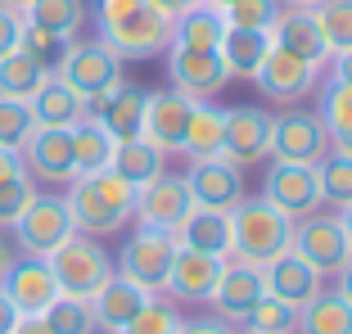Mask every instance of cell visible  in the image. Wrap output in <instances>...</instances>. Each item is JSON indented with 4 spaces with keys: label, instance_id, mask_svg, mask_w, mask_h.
<instances>
[{
    "label": "cell",
    "instance_id": "cell-43",
    "mask_svg": "<svg viewBox=\"0 0 352 334\" xmlns=\"http://www.w3.org/2000/svg\"><path fill=\"white\" fill-rule=\"evenodd\" d=\"M32 199H36V181L32 177H14V181H0V230H10L14 221L23 217Z\"/></svg>",
    "mask_w": 352,
    "mask_h": 334
},
{
    "label": "cell",
    "instance_id": "cell-10",
    "mask_svg": "<svg viewBox=\"0 0 352 334\" xmlns=\"http://www.w3.org/2000/svg\"><path fill=\"white\" fill-rule=\"evenodd\" d=\"M167 82L172 91H181L186 100L204 104V100H217L221 86L230 82L226 63L217 50H190V45H167Z\"/></svg>",
    "mask_w": 352,
    "mask_h": 334
},
{
    "label": "cell",
    "instance_id": "cell-54",
    "mask_svg": "<svg viewBox=\"0 0 352 334\" xmlns=\"http://www.w3.org/2000/svg\"><path fill=\"white\" fill-rule=\"evenodd\" d=\"M321 0H280V10H316Z\"/></svg>",
    "mask_w": 352,
    "mask_h": 334
},
{
    "label": "cell",
    "instance_id": "cell-31",
    "mask_svg": "<svg viewBox=\"0 0 352 334\" xmlns=\"http://www.w3.org/2000/svg\"><path fill=\"white\" fill-rule=\"evenodd\" d=\"M267 50H271V32H249V27H226V36H221V45H217L226 73L244 77V82H253V73H258V63L267 59Z\"/></svg>",
    "mask_w": 352,
    "mask_h": 334
},
{
    "label": "cell",
    "instance_id": "cell-57",
    "mask_svg": "<svg viewBox=\"0 0 352 334\" xmlns=\"http://www.w3.org/2000/svg\"><path fill=\"white\" fill-rule=\"evenodd\" d=\"M204 5H212V10H226L230 0H204Z\"/></svg>",
    "mask_w": 352,
    "mask_h": 334
},
{
    "label": "cell",
    "instance_id": "cell-12",
    "mask_svg": "<svg viewBox=\"0 0 352 334\" xmlns=\"http://www.w3.org/2000/svg\"><path fill=\"white\" fill-rule=\"evenodd\" d=\"M190 212H195V194H190L186 177L163 172V177H154L149 186L135 190V212H131V217L140 221V226H149V230H167V235H176V230L186 226Z\"/></svg>",
    "mask_w": 352,
    "mask_h": 334
},
{
    "label": "cell",
    "instance_id": "cell-27",
    "mask_svg": "<svg viewBox=\"0 0 352 334\" xmlns=\"http://www.w3.org/2000/svg\"><path fill=\"white\" fill-rule=\"evenodd\" d=\"M109 172H118V177H122L131 190H140V186H149L154 177H163V172H167V154H163L158 145H149L145 136L118 140V149H113V163H109Z\"/></svg>",
    "mask_w": 352,
    "mask_h": 334
},
{
    "label": "cell",
    "instance_id": "cell-53",
    "mask_svg": "<svg viewBox=\"0 0 352 334\" xmlns=\"http://www.w3.org/2000/svg\"><path fill=\"white\" fill-rule=\"evenodd\" d=\"M339 293H343V298L352 303V262H348V267L339 271Z\"/></svg>",
    "mask_w": 352,
    "mask_h": 334
},
{
    "label": "cell",
    "instance_id": "cell-41",
    "mask_svg": "<svg viewBox=\"0 0 352 334\" xmlns=\"http://www.w3.org/2000/svg\"><path fill=\"white\" fill-rule=\"evenodd\" d=\"M181 321H186V316L176 312L172 303H163V298H149V303L140 307V312H135L118 334H176V330H181Z\"/></svg>",
    "mask_w": 352,
    "mask_h": 334
},
{
    "label": "cell",
    "instance_id": "cell-19",
    "mask_svg": "<svg viewBox=\"0 0 352 334\" xmlns=\"http://www.w3.org/2000/svg\"><path fill=\"white\" fill-rule=\"evenodd\" d=\"M195 100H186L181 91H149L145 100V122H140V136L149 145H158L163 154H181V140H186V122Z\"/></svg>",
    "mask_w": 352,
    "mask_h": 334
},
{
    "label": "cell",
    "instance_id": "cell-8",
    "mask_svg": "<svg viewBox=\"0 0 352 334\" xmlns=\"http://www.w3.org/2000/svg\"><path fill=\"white\" fill-rule=\"evenodd\" d=\"M289 249L298 253L307 267H316L321 276H339L352 262V244H348V230H343L339 212H334V217L316 212V217L294 221V244Z\"/></svg>",
    "mask_w": 352,
    "mask_h": 334
},
{
    "label": "cell",
    "instance_id": "cell-34",
    "mask_svg": "<svg viewBox=\"0 0 352 334\" xmlns=\"http://www.w3.org/2000/svg\"><path fill=\"white\" fill-rule=\"evenodd\" d=\"M113 149H118V136L109 131L104 122H95L91 113L73 126V158H77V177L82 172H104L113 163Z\"/></svg>",
    "mask_w": 352,
    "mask_h": 334
},
{
    "label": "cell",
    "instance_id": "cell-14",
    "mask_svg": "<svg viewBox=\"0 0 352 334\" xmlns=\"http://www.w3.org/2000/svg\"><path fill=\"white\" fill-rule=\"evenodd\" d=\"M330 154V131L316 113H285L276 118L271 126V158L276 163H302V167H316L321 158Z\"/></svg>",
    "mask_w": 352,
    "mask_h": 334
},
{
    "label": "cell",
    "instance_id": "cell-42",
    "mask_svg": "<svg viewBox=\"0 0 352 334\" xmlns=\"http://www.w3.org/2000/svg\"><path fill=\"white\" fill-rule=\"evenodd\" d=\"M32 131H36L32 109L23 104V100H0V145L5 149H23Z\"/></svg>",
    "mask_w": 352,
    "mask_h": 334
},
{
    "label": "cell",
    "instance_id": "cell-22",
    "mask_svg": "<svg viewBox=\"0 0 352 334\" xmlns=\"http://www.w3.org/2000/svg\"><path fill=\"white\" fill-rule=\"evenodd\" d=\"M145 100H149V91H140L135 82H118L109 95L91 100L86 113L95 122H104L118 140H131V136H140V122H145Z\"/></svg>",
    "mask_w": 352,
    "mask_h": 334
},
{
    "label": "cell",
    "instance_id": "cell-4",
    "mask_svg": "<svg viewBox=\"0 0 352 334\" xmlns=\"http://www.w3.org/2000/svg\"><path fill=\"white\" fill-rule=\"evenodd\" d=\"M50 73L59 77L63 86H73L86 104H91V100L109 95L118 82H122V59H118L104 41H68L59 50V59H54Z\"/></svg>",
    "mask_w": 352,
    "mask_h": 334
},
{
    "label": "cell",
    "instance_id": "cell-16",
    "mask_svg": "<svg viewBox=\"0 0 352 334\" xmlns=\"http://www.w3.org/2000/svg\"><path fill=\"white\" fill-rule=\"evenodd\" d=\"M267 293V276H262V267H249V262L239 258H226V267H221V280L217 289H212V316H221V321H230L235 330H244V321H249V312L258 307V298Z\"/></svg>",
    "mask_w": 352,
    "mask_h": 334
},
{
    "label": "cell",
    "instance_id": "cell-30",
    "mask_svg": "<svg viewBox=\"0 0 352 334\" xmlns=\"http://www.w3.org/2000/svg\"><path fill=\"white\" fill-rule=\"evenodd\" d=\"M176 244L195 253H212V258H230V212L195 208L186 226L176 230Z\"/></svg>",
    "mask_w": 352,
    "mask_h": 334
},
{
    "label": "cell",
    "instance_id": "cell-11",
    "mask_svg": "<svg viewBox=\"0 0 352 334\" xmlns=\"http://www.w3.org/2000/svg\"><path fill=\"white\" fill-rule=\"evenodd\" d=\"M262 199L276 203L289 221L302 217H316L325 208V194H321V181H316V167H302V163H271L267 181H262Z\"/></svg>",
    "mask_w": 352,
    "mask_h": 334
},
{
    "label": "cell",
    "instance_id": "cell-17",
    "mask_svg": "<svg viewBox=\"0 0 352 334\" xmlns=\"http://www.w3.org/2000/svg\"><path fill=\"white\" fill-rule=\"evenodd\" d=\"M271 126L276 118L258 104H235L226 109V149L221 154L230 158L235 167H249V163H262L271 154Z\"/></svg>",
    "mask_w": 352,
    "mask_h": 334
},
{
    "label": "cell",
    "instance_id": "cell-28",
    "mask_svg": "<svg viewBox=\"0 0 352 334\" xmlns=\"http://www.w3.org/2000/svg\"><path fill=\"white\" fill-rule=\"evenodd\" d=\"M45 77H50V63L41 54H32L28 45H19L0 59V100H23L28 104L32 95L41 91Z\"/></svg>",
    "mask_w": 352,
    "mask_h": 334
},
{
    "label": "cell",
    "instance_id": "cell-23",
    "mask_svg": "<svg viewBox=\"0 0 352 334\" xmlns=\"http://www.w3.org/2000/svg\"><path fill=\"white\" fill-rule=\"evenodd\" d=\"M154 293L149 289H140V285H131L126 276H109V280L95 289V298H91V312H95V330H109V334H118L126 321H131L140 307L149 303Z\"/></svg>",
    "mask_w": 352,
    "mask_h": 334
},
{
    "label": "cell",
    "instance_id": "cell-33",
    "mask_svg": "<svg viewBox=\"0 0 352 334\" xmlns=\"http://www.w3.org/2000/svg\"><path fill=\"white\" fill-rule=\"evenodd\" d=\"M226 36V19L212 5H195V10L172 19V45H190V50H217Z\"/></svg>",
    "mask_w": 352,
    "mask_h": 334
},
{
    "label": "cell",
    "instance_id": "cell-1",
    "mask_svg": "<svg viewBox=\"0 0 352 334\" xmlns=\"http://www.w3.org/2000/svg\"><path fill=\"white\" fill-rule=\"evenodd\" d=\"M95 19V41H104L118 59H154L172 45V14L154 0H86Z\"/></svg>",
    "mask_w": 352,
    "mask_h": 334
},
{
    "label": "cell",
    "instance_id": "cell-3",
    "mask_svg": "<svg viewBox=\"0 0 352 334\" xmlns=\"http://www.w3.org/2000/svg\"><path fill=\"white\" fill-rule=\"evenodd\" d=\"M289 244H294V221L267 199H244L230 212V258L249 262V267H267Z\"/></svg>",
    "mask_w": 352,
    "mask_h": 334
},
{
    "label": "cell",
    "instance_id": "cell-37",
    "mask_svg": "<svg viewBox=\"0 0 352 334\" xmlns=\"http://www.w3.org/2000/svg\"><path fill=\"white\" fill-rule=\"evenodd\" d=\"M45 325L54 334H95V312L91 298H73V293H59L50 307H45Z\"/></svg>",
    "mask_w": 352,
    "mask_h": 334
},
{
    "label": "cell",
    "instance_id": "cell-35",
    "mask_svg": "<svg viewBox=\"0 0 352 334\" xmlns=\"http://www.w3.org/2000/svg\"><path fill=\"white\" fill-rule=\"evenodd\" d=\"M316 118L325 122L330 136L352 131V86L339 82V77H330V82L316 86Z\"/></svg>",
    "mask_w": 352,
    "mask_h": 334
},
{
    "label": "cell",
    "instance_id": "cell-15",
    "mask_svg": "<svg viewBox=\"0 0 352 334\" xmlns=\"http://www.w3.org/2000/svg\"><path fill=\"white\" fill-rule=\"evenodd\" d=\"M19 154H23V167H28L32 181H41V186H73V177H77L73 131H59V126H36Z\"/></svg>",
    "mask_w": 352,
    "mask_h": 334
},
{
    "label": "cell",
    "instance_id": "cell-49",
    "mask_svg": "<svg viewBox=\"0 0 352 334\" xmlns=\"http://www.w3.org/2000/svg\"><path fill=\"white\" fill-rule=\"evenodd\" d=\"M14 334H54V330L45 325V316H19V325H14Z\"/></svg>",
    "mask_w": 352,
    "mask_h": 334
},
{
    "label": "cell",
    "instance_id": "cell-18",
    "mask_svg": "<svg viewBox=\"0 0 352 334\" xmlns=\"http://www.w3.org/2000/svg\"><path fill=\"white\" fill-rule=\"evenodd\" d=\"M221 267H226V258L195 253V249H181V244H176V258H172L163 293L176 298V303H208L212 289H217V280H221Z\"/></svg>",
    "mask_w": 352,
    "mask_h": 334
},
{
    "label": "cell",
    "instance_id": "cell-52",
    "mask_svg": "<svg viewBox=\"0 0 352 334\" xmlns=\"http://www.w3.org/2000/svg\"><path fill=\"white\" fill-rule=\"evenodd\" d=\"M330 154L352 158V131H343V136H330Z\"/></svg>",
    "mask_w": 352,
    "mask_h": 334
},
{
    "label": "cell",
    "instance_id": "cell-7",
    "mask_svg": "<svg viewBox=\"0 0 352 334\" xmlns=\"http://www.w3.org/2000/svg\"><path fill=\"white\" fill-rule=\"evenodd\" d=\"M172 258H176V235L140 226L135 235H126L122 253H118V262H113V271H118V276H126L131 285H140V289L158 293V289L167 285Z\"/></svg>",
    "mask_w": 352,
    "mask_h": 334
},
{
    "label": "cell",
    "instance_id": "cell-46",
    "mask_svg": "<svg viewBox=\"0 0 352 334\" xmlns=\"http://www.w3.org/2000/svg\"><path fill=\"white\" fill-rule=\"evenodd\" d=\"M14 177H28L23 154H19V149H5V145H0V181H14Z\"/></svg>",
    "mask_w": 352,
    "mask_h": 334
},
{
    "label": "cell",
    "instance_id": "cell-39",
    "mask_svg": "<svg viewBox=\"0 0 352 334\" xmlns=\"http://www.w3.org/2000/svg\"><path fill=\"white\" fill-rule=\"evenodd\" d=\"M244 330L253 334H294L298 330V307L280 303V298H271V293H262L258 307L249 312V321H244Z\"/></svg>",
    "mask_w": 352,
    "mask_h": 334
},
{
    "label": "cell",
    "instance_id": "cell-38",
    "mask_svg": "<svg viewBox=\"0 0 352 334\" xmlns=\"http://www.w3.org/2000/svg\"><path fill=\"white\" fill-rule=\"evenodd\" d=\"M316 181H321V194H325V208H352V158L343 154H325L316 163Z\"/></svg>",
    "mask_w": 352,
    "mask_h": 334
},
{
    "label": "cell",
    "instance_id": "cell-56",
    "mask_svg": "<svg viewBox=\"0 0 352 334\" xmlns=\"http://www.w3.org/2000/svg\"><path fill=\"white\" fill-rule=\"evenodd\" d=\"M339 221H343V230H348V244H352V208H343V212H339Z\"/></svg>",
    "mask_w": 352,
    "mask_h": 334
},
{
    "label": "cell",
    "instance_id": "cell-45",
    "mask_svg": "<svg viewBox=\"0 0 352 334\" xmlns=\"http://www.w3.org/2000/svg\"><path fill=\"white\" fill-rule=\"evenodd\" d=\"M176 334H239V330L230 321H221V316H190V321H181Z\"/></svg>",
    "mask_w": 352,
    "mask_h": 334
},
{
    "label": "cell",
    "instance_id": "cell-36",
    "mask_svg": "<svg viewBox=\"0 0 352 334\" xmlns=\"http://www.w3.org/2000/svg\"><path fill=\"white\" fill-rule=\"evenodd\" d=\"M311 14H316V27H321L325 45H330V59L352 50V0H321Z\"/></svg>",
    "mask_w": 352,
    "mask_h": 334
},
{
    "label": "cell",
    "instance_id": "cell-47",
    "mask_svg": "<svg viewBox=\"0 0 352 334\" xmlns=\"http://www.w3.org/2000/svg\"><path fill=\"white\" fill-rule=\"evenodd\" d=\"M14 325H19V307L5 298V289H0V334H14Z\"/></svg>",
    "mask_w": 352,
    "mask_h": 334
},
{
    "label": "cell",
    "instance_id": "cell-44",
    "mask_svg": "<svg viewBox=\"0 0 352 334\" xmlns=\"http://www.w3.org/2000/svg\"><path fill=\"white\" fill-rule=\"evenodd\" d=\"M19 45H23V14L0 10V59L10 50H19Z\"/></svg>",
    "mask_w": 352,
    "mask_h": 334
},
{
    "label": "cell",
    "instance_id": "cell-40",
    "mask_svg": "<svg viewBox=\"0 0 352 334\" xmlns=\"http://www.w3.org/2000/svg\"><path fill=\"white\" fill-rule=\"evenodd\" d=\"M226 27H249V32H271L280 19V0H230L226 10H217Z\"/></svg>",
    "mask_w": 352,
    "mask_h": 334
},
{
    "label": "cell",
    "instance_id": "cell-26",
    "mask_svg": "<svg viewBox=\"0 0 352 334\" xmlns=\"http://www.w3.org/2000/svg\"><path fill=\"white\" fill-rule=\"evenodd\" d=\"M221 149H226V109H217L212 100H204V104L190 109L181 154L195 163V158H217Z\"/></svg>",
    "mask_w": 352,
    "mask_h": 334
},
{
    "label": "cell",
    "instance_id": "cell-32",
    "mask_svg": "<svg viewBox=\"0 0 352 334\" xmlns=\"http://www.w3.org/2000/svg\"><path fill=\"white\" fill-rule=\"evenodd\" d=\"M294 334H352V303L339 289L316 293L311 303L298 307V330Z\"/></svg>",
    "mask_w": 352,
    "mask_h": 334
},
{
    "label": "cell",
    "instance_id": "cell-21",
    "mask_svg": "<svg viewBox=\"0 0 352 334\" xmlns=\"http://www.w3.org/2000/svg\"><path fill=\"white\" fill-rule=\"evenodd\" d=\"M262 276H267L271 298H280V303H289V307L311 303V298L321 293V280H325V276L316 271V267H307L294 249H285L280 258H271L267 267H262Z\"/></svg>",
    "mask_w": 352,
    "mask_h": 334
},
{
    "label": "cell",
    "instance_id": "cell-2",
    "mask_svg": "<svg viewBox=\"0 0 352 334\" xmlns=\"http://www.w3.org/2000/svg\"><path fill=\"white\" fill-rule=\"evenodd\" d=\"M63 203H68V212H73V226L82 230V235H113V230H122L126 221H131L135 212V190L126 186L118 172H82V177H73V186H68V194H63Z\"/></svg>",
    "mask_w": 352,
    "mask_h": 334
},
{
    "label": "cell",
    "instance_id": "cell-55",
    "mask_svg": "<svg viewBox=\"0 0 352 334\" xmlns=\"http://www.w3.org/2000/svg\"><path fill=\"white\" fill-rule=\"evenodd\" d=\"M28 5H32V0H0V10H14V14H23Z\"/></svg>",
    "mask_w": 352,
    "mask_h": 334
},
{
    "label": "cell",
    "instance_id": "cell-48",
    "mask_svg": "<svg viewBox=\"0 0 352 334\" xmlns=\"http://www.w3.org/2000/svg\"><path fill=\"white\" fill-rule=\"evenodd\" d=\"M330 77H339V82L352 86V50H343V54H334V59H330Z\"/></svg>",
    "mask_w": 352,
    "mask_h": 334
},
{
    "label": "cell",
    "instance_id": "cell-6",
    "mask_svg": "<svg viewBox=\"0 0 352 334\" xmlns=\"http://www.w3.org/2000/svg\"><path fill=\"white\" fill-rule=\"evenodd\" d=\"M10 230H14V249H19L23 258H50L63 240L77 235L73 212H68L63 194H36Z\"/></svg>",
    "mask_w": 352,
    "mask_h": 334
},
{
    "label": "cell",
    "instance_id": "cell-50",
    "mask_svg": "<svg viewBox=\"0 0 352 334\" xmlns=\"http://www.w3.org/2000/svg\"><path fill=\"white\" fill-rule=\"evenodd\" d=\"M14 262H19V249H14V240H5V230H0V280H5V271H10Z\"/></svg>",
    "mask_w": 352,
    "mask_h": 334
},
{
    "label": "cell",
    "instance_id": "cell-20",
    "mask_svg": "<svg viewBox=\"0 0 352 334\" xmlns=\"http://www.w3.org/2000/svg\"><path fill=\"white\" fill-rule=\"evenodd\" d=\"M5 298L19 307V316H41L45 307L59 298V285H54V271L45 258H19L0 280Z\"/></svg>",
    "mask_w": 352,
    "mask_h": 334
},
{
    "label": "cell",
    "instance_id": "cell-51",
    "mask_svg": "<svg viewBox=\"0 0 352 334\" xmlns=\"http://www.w3.org/2000/svg\"><path fill=\"white\" fill-rule=\"evenodd\" d=\"M154 5H158V10H163V14H172V19H176V14L195 10V5H204V0H154Z\"/></svg>",
    "mask_w": 352,
    "mask_h": 334
},
{
    "label": "cell",
    "instance_id": "cell-25",
    "mask_svg": "<svg viewBox=\"0 0 352 334\" xmlns=\"http://www.w3.org/2000/svg\"><path fill=\"white\" fill-rule=\"evenodd\" d=\"M28 109H32V122L36 126H59V131H73V126L86 118V100L73 91V86H63L54 73L45 77L41 91L28 100Z\"/></svg>",
    "mask_w": 352,
    "mask_h": 334
},
{
    "label": "cell",
    "instance_id": "cell-5",
    "mask_svg": "<svg viewBox=\"0 0 352 334\" xmlns=\"http://www.w3.org/2000/svg\"><path fill=\"white\" fill-rule=\"evenodd\" d=\"M45 262H50L59 293H73V298H95V289L113 276V258L104 253V244L95 235H82V230L73 240H63Z\"/></svg>",
    "mask_w": 352,
    "mask_h": 334
},
{
    "label": "cell",
    "instance_id": "cell-58",
    "mask_svg": "<svg viewBox=\"0 0 352 334\" xmlns=\"http://www.w3.org/2000/svg\"><path fill=\"white\" fill-rule=\"evenodd\" d=\"M239 334H253V330H239Z\"/></svg>",
    "mask_w": 352,
    "mask_h": 334
},
{
    "label": "cell",
    "instance_id": "cell-29",
    "mask_svg": "<svg viewBox=\"0 0 352 334\" xmlns=\"http://www.w3.org/2000/svg\"><path fill=\"white\" fill-rule=\"evenodd\" d=\"M91 19V5L86 0H32L28 10H23V23L28 27H41L59 41H77V32L86 27Z\"/></svg>",
    "mask_w": 352,
    "mask_h": 334
},
{
    "label": "cell",
    "instance_id": "cell-24",
    "mask_svg": "<svg viewBox=\"0 0 352 334\" xmlns=\"http://www.w3.org/2000/svg\"><path fill=\"white\" fill-rule=\"evenodd\" d=\"M271 41L280 45V50L298 54V59L316 63V68H325L330 63V45H325L321 27H316V14L311 10H280V19L271 23Z\"/></svg>",
    "mask_w": 352,
    "mask_h": 334
},
{
    "label": "cell",
    "instance_id": "cell-13",
    "mask_svg": "<svg viewBox=\"0 0 352 334\" xmlns=\"http://www.w3.org/2000/svg\"><path fill=\"white\" fill-rule=\"evenodd\" d=\"M186 186L195 194V208H212V212H235L244 203V172L230 163L226 154L217 158H195L186 172Z\"/></svg>",
    "mask_w": 352,
    "mask_h": 334
},
{
    "label": "cell",
    "instance_id": "cell-9",
    "mask_svg": "<svg viewBox=\"0 0 352 334\" xmlns=\"http://www.w3.org/2000/svg\"><path fill=\"white\" fill-rule=\"evenodd\" d=\"M253 86L267 95L271 104H298V100H307V95L321 86V68L298 59V54H289V50H280V45L271 41L267 59H262L258 73H253Z\"/></svg>",
    "mask_w": 352,
    "mask_h": 334
}]
</instances>
